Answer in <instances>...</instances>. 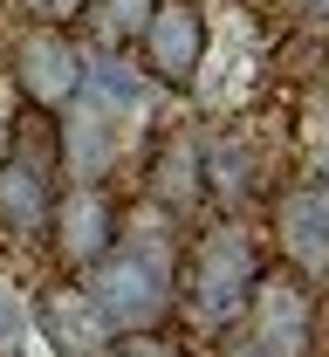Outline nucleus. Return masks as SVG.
<instances>
[{"instance_id": "nucleus-7", "label": "nucleus", "mask_w": 329, "mask_h": 357, "mask_svg": "<svg viewBox=\"0 0 329 357\" xmlns=\"http://www.w3.org/2000/svg\"><path fill=\"white\" fill-rule=\"evenodd\" d=\"M323 178H302V185H288L282 199H275V234H282V255L302 268V282L316 289L323 282Z\"/></svg>"}, {"instance_id": "nucleus-14", "label": "nucleus", "mask_w": 329, "mask_h": 357, "mask_svg": "<svg viewBox=\"0 0 329 357\" xmlns=\"http://www.w3.org/2000/svg\"><path fill=\"white\" fill-rule=\"evenodd\" d=\"M21 14H28L35 28H69V21L83 14V0H21Z\"/></svg>"}, {"instance_id": "nucleus-6", "label": "nucleus", "mask_w": 329, "mask_h": 357, "mask_svg": "<svg viewBox=\"0 0 329 357\" xmlns=\"http://www.w3.org/2000/svg\"><path fill=\"white\" fill-rule=\"evenodd\" d=\"M240 316H254L268 357H295V344L309 337V282H295V275H261Z\"/></svg>"}, {"instance_id": "nucleus-9", "label": "nucleus", "mask_w": 329, "mask_h": 357, "mask_svg": "<svg viewBox=\"0 0 329 357\" xmlns=\"http://www.w3.org/2000/svg\"><path fill=\"white\" fill-rule=\"evenodd\" d=\"M48 178L42 165H21V158H0V227L7 234H42L48 220Z\"/></svg>"}, {"instance_id": "nucleus-5", "label": "nucleus", "mask_w": 329, "mask_h": 357, "mask_svg": "<svg viewBox=\"0 0 329 357\" xmlns=\"http://www.w3.org/2000/svg\"><path fill=\"white\" fill-rule=\"evenodd\" d=\"M83 76H90V62H83V48L69 42V28H28L14 42V89L35 110H69Z\"/></svg>"}, {"instance_id": "nucleus-3", "label": "nucleus", "mask_w": 329, "mask_h": 357, "mask_svg": "<svg viewBox=\"0 0 329 357\" xmlns=\"http://www.w3.org/2000/svg\"><path fill=\"white\" fill-rule=\"evenodd\" d=\"M206 48H213L206 14L192 0H158L151 21H144V35H138V69L151 83H165V89H186L206 69Z\"/></svg>"}, {"instance_id": "nucleus-8", "label": "nucleus", "mask_w": 329, "mask_h": 357, "mask_svg": "<svg viewBox=\"0 0 329 357\" xmlns=\"http://www.w3.org/2000/svg\"><path fill=\"white\" fill-rule=\"evenodd\" d=\"M35 323L48 330V344L62 357H96L103 344H110V323L96 316V303L83 296V289H55V296H42L35 303Z\"/></svg>"}, {"instance_id": "nucleus-10", "label": "nucleus", "mask_w": 329, "mask_h": 357, "mask_svg": "<svg viewBox=\"0 0 329 357\" xmlns=\"http://www.w3.org/2000/svg\"><path fill=\"white\" fill-rule=\"evenodd\" d=\"M199 192H206L199 185V137H172L158 151V165H151V199L186 213V206H199Z\"/></svg>"}, {"instance_id": "nucleus-13", "label": "nucleus", "mask_w": 329, "mask_h": 357, "mask_svg": "<svg viewBox=\"0 0 329 357\" xmlns=\"http://www.w3.org/2000/svg\"><path fill=\"white\" fill-rule=\"evenodd\" d=\"M96 357H186V344H172L165 330H117Z\"/></svg>"}, {"instance_id": "nucleus-15", "label": "nucleus", "mask_w": 329, "mask_h": 357, "mask_svg": "<svg viewBox=\"0 0 329 357\" xmlns=\"http://www.w3.org/2000/svg\"><path fill=\"white\" fill-rule=\"evenodd\" d=\"M21 330H28V303H21V296L0 282V344H14Z\"/></svg>"}, {"instance_id": "nucleus-16", "label": "nucleus", "mask_w": 329, "mask_h": 357, "mask_svg": "<svg viewBox=\"0 0 329 357\" xmlns=\"http://www.w3.org/2000/svg\"><path fill=\"white\" fill-rule=\"evenodd\" d=\"M14 351H21V357H62V351H48V337H35V330H21Z\"/></svg>"}, {"instance_id": "nucleus-1", "label": "nucleus", "mask_w": 329, "mask_h": 357, "mask_svg": "<svg viewBox=\"0 0 329 357\" xmlns=\"http://www.w3.org/2000/svg\"><path fill=\"white\" fill-rule=\"evenodd\" d=\"M83 296L96 303V316L117 330H158L165 310H172V289H179V268H172V248H151L144 234H117V248L96 268H83Z\"/></svg>"}, {"instance_id": "nucleus-11", "label": "nucleus", "mask_w": 329, "mask_h": 357, "mask_svg": "<svg viewBox=\"0 0 329 357\" xmlns=\"http://www.w3.org/2000/svg\"><path fill=\"white\" fill-rule=\"evenodd\" d=\"M151 7H158V0H83V14H76V21H90L96 48L124 55V48H138L144 21H151Z\"/></svg>"}, {"instance_id": "nucleus-2", "label": "nucleus", "mask_w": 329, "mask_h": 357, "mask_svg": "<svg viewBox=\"0 0 329 357\" xmlns=\"http://www.w3.org/2000/svg\"><path fill=\"white\" fill-rule=\"evenodd\" d=\"M254 282H261V261H254V248H247L240 227L206 234V248L192 255V275H186L192 310L206 316V323H240L247 296H254Z\"/></svg>"}, {"instance_id": "nucleus-17", "label": "nucleus", "mask_w": 329, "mask_h": 357, "mask_svg": "<svg viewBox=\"0 0 329 357\" xmlns=\"http://www.w3.org/2000/svg\"><path fill=\"white\" fill-rule=\"evenodd\" d=\"M0 158H14V117H0Z\"/></svg>"}, {"instance_id": "nucleus-12", "label": "nucleus", "mask_w": 329, "mask_h": 357, "mask_svg": "<svg viewBox=\"0 0 329 357\" xmlns=\"http://www.w3.org/2000/svg\"><path fill=\"white\" fill-rule=\"evenodd\" d=\"M199 185L213 192V199H227V206H240L247 192H254V151L247 144H199Z\"/></svg>"}, {"instance_id": "nucleus-4", "label": "nucleus", "mask_w": 329, "mask_h": 357, "mask_svg": "<svg viewBox=\"0 0 329 357\" xmlns=\"http://www.w3.org/2000/svg\"><path fill=\"white\" fill-rule=\"evenodd\" d=\"M48 248H55V261L62 268H96L110 248H117V199L103 192V185H69V192H55L48 199Z\"/></svg>"}]
</instances>
